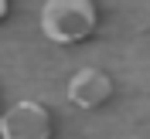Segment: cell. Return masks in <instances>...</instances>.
Segmentation results:
<instances>
[{
  "mask_svg": "<svg viewBox=\"0 0 150 139\" xmlns=\"http://www.w3.org/2000/svg\"><path fill=\"white\" fill-rule=\"evenodd\" d=\"M38 24L51 44H82L99 27V7L96 0H45Z\"/></svg>",
  "mask_w": 150,
  "mask_h": 139,
  "instance_id": "1",
  "label": "cell"
},
{
  "mask_svg": "<svg viewBox=\"0 0 150 139\" xmlns=\"http://www.w3.org/2000/svg\"><path fill=\"white\" fill-rule=\"evenodd\" d=\"M7 14H10V0H0V24L7 20Z\"/></svg>",
  "mask_w": 150,
  "mask_h": 139,
  "instance_id": "4",
  "label": "cell"
},
{
  "mask_svg": "<svg viewBox=\"0 0 150 139\" xmlns=\"http://www.w3.org/2000/svg\"><path fill=\"white\" fill-rule=\"evenodd\" d=\"M51 132H55V119L48 105L34 98H21L0 115V139H51Z\"/></svg>",
  "mask_w": 150,
  "mask_h": 139,
  "instance_id": "2",
  "label": "cell"
},
{
  "mask_svg": "<svg viewBox=\"0 0 150 139\" xmlns=\"http://www.w3.org/2000/svg\"><path fill=\"white\" fill-rule=\"evenodd\" d=\"M112 98V78L103 68H79L68 78V102L79 109H99Z\"/></svg>",
  "mask_w": 150,
  "mask_h": 139,
  "instance_id": "3",
  "label": "cell"
}]
</instances>
